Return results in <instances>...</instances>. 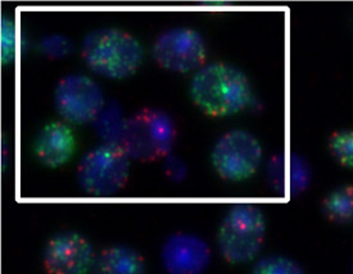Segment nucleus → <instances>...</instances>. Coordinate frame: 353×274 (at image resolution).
<instances>
[{"label":"nucleus","instance_id":"13","mask_svg":"<svg viewBox=\"0 0 353 274\" xmlns=\"http://www.w3.org/2000/svg\"><path fill=\"white\" fill-rule=\"evenodd\" d=\"M143 256L130 246L107 247L95 256L90 274H145Z\"/></svg>","mask_w":353,"mask_h":274},{"label":"nucleus","instance_id":"17","mask_svg":"<svg viewBox=\"0 0 353 274\" xmlns=\"http://www.w3.org/2000/svg\"><path fill=\"white\" fill-rule=\"evenodd\" d=\"M329 151L338 165L353 171V129H339L329 138Z\"/></svg>","mask_w":353,"mask_h":274},{"label":"nucleus","instance_id":"10","mask_svg":"<svg viewBox=\"0 0 353 274\" xmlns=\"http://www.w3.org/2000/svg\"><path fill=\"white\" fill-rule=\"evenodd\" d=\"M161 260L168 274H202L211 263V247L194 233L176 232L162 245Z\"/></svg>","mask_w":353,"mask_h":274},{"label":"nucleus","instance_id":"8","mask_svg":"<svg viewBox=\"0 0 353 274\" xmlns=\"http://www.w3.org/2000/svg\"><path fill=\"white\" fill-rule=\"evenodd\" d=\"M54 107L67 123L85 125L102 113L105 99L102 89L85 74H67L54 87Z\"/></svg>","mask_w":353,"mask_h":274},{"label":"nucleus","instance_id":"16","mask_svg":"<svg viewBox=\"0 0 353 274\" xmlns=\"http://www.w3.org/2000/svg\"><path fill=\"white\" fill-rule=\"evenodd\" d=\"M19 50V32L16 22L7 14L0 19V59L3 65H10L16 61Z\"/></svg>","mask_w":353,"mask_h":274},{"label":"nucleus","instance_id":"14","mask_svg":"<svg viewBox=\"0 0 353 274\" xmlns=\"http://www.w3.org/2000/svg\"><path fill=\"white\" fill-rule=\"evenodd\" d=\"M321 211L332 223L353 224V185H343L329 192L321 204Z\"/></svg>","mask_w":353,"mask_h":274},{"label":"nucleus","instance_id":"2","mask_svg":"<svg viewBox=\"0 0 353 274\" xmlns=\"http://www.w3.org/2000/svg\"><path fill=\"white\" fill-rule=\"evenodd\" d=\"M85 64L94 74L111 80H123L135 74L144 59L139 40L121 28L94 30L81 43Z\"/></svg>","mask_w":353,"mask_h":274},{"label":"nucleus","instance_id":"7","mask_svg":"<svg viewBox=\"0 0 353 274\" xmlns=\"http://www.w3.org/2000/svg\"><path fill=\"white\" fill-rule=\"evenodd\" d=\"M152 55L159 67L171 72H196L205 65L207 44L194 28H168L156 39Z\"/></svg>","mask_w":353,"mask_h":274},{"label":"nucleus","instance_id":"15","mask_svg":"<svg viewBox=\"0 0 353 274\" xmlns=\"http://www.w3.org/2000/svg\"><path fill=\"white\" fill-rule=\"evenodd\" d=\"M251 274H306L302 265L284 255L262 256L253 268Z\"/></svg>","mask_w":353,"mask_h":274},{"label":"nucleus","instance_id":"4","mask_svg":"<svg viewBox=\"0 0 353 274\" xmlns=\"http://www.w3.org/2000/svg\"><path fill=\"white\" fill-rule=\"evenodd\" d=\"M266 236V218L251 202L232 205L217 232V247L230 264H245L260 254Z\"/></svg>","mask_w":353,"mask_h":274},{"label":"nucleus","instance_id":"12","mask_svg":"<svg viewBox=\"0 0 353 274\" xmlns=\"http://www.w3.org/2000/svg\"><path fill=\"white\" fill-rule=\"evenodd\" d=\"M74 149L76 136L65 122L48 123L39 131L34 143L37 162L48 168H58L68 163Z\"/></svg>","mask_w":353,"mask_h":274},{"label":"nucleus","instance_id":"19","mask_svg":"<svg viewBox=\"0 0 353 274\" xmlns=\"http://www.w3.org/2000/svg\"><path fill=\"white\" fill-rule=\"evenodd\" d=\"M163 172L170 181L181 182L188 174V165L183 159L170 154L163 159Z\"/></svg>","mask_w":353,"mask_h":274},{"label":"nucleus","instance_id":"9","mask_svg":"<svg viewBox=\"0 0 353 274\" xmlns=\"http://www.w3.org/2000/svg\"><path fill=\"white\" fill-rule=\"evenodd\" d=\"M92 242L74 231L56 233L48 241L43 264L49 274L90 273L95 262Z\"/></svg>","mask_w":353,"mask_h":274},{"label":"nucleus","instance_id":"1","mask_svg":"<svg viewBox=\"0 0 353 274\" xmlns=\"http://www.w3.org/2000/svg\"><path fill=\"white\" fill-rule=\"evenodd\" d=\"M189 92L195 105L211 117H230L248 108L253 92L239 68L223 62L205 64L195 72Z\"/></svg>","mask_w":353,"mask_h":274},{"label":"nucleus","instance_id":"3","mask_svg":"<svg viewBox=\"0 0 353 274\" xmlns=\"http://www.w3.org/2000/svg\"><path fill=\"white\" fill-rule=\"evenodd\" d=\"M176 138V125L168 112L145 108L123 120L119 145L131 160L156 162L171 154Z\"/></svg>","mask_w":353,"mask_h":274},{"label":"nucleus","instance_id":"5","mask_svg":"<svg viewBox=\"0 0 353 274\" xmlns=\"http://www.w3.org/2000/svg\"><path fill=\"white\" fill-rule=\"evenodd\" d=\"M130 158L117 144H103L81 158L76 178L81 190L95 198L121 192L129 181Z\"/></svg>","mask_w":353,"mask_h":274},{"label":"nucleus","instance_id":"11","mask_svg":"<svg viewBox=\"0 0 353 274\" xmlns=\"http://www.w3.org/2000/svg\"><path fill=\"white\" fill-rule=\"evenodd\" d=\"M265 171L270 189L285 199L305 193L312 182V167L305 156L294 151L271 156Z\"/></svg>","mask_w":353,"mask_h":274},{"label":"nucleus","instance_id":"18","mask_svg":"<svg viewBox=\"0 0 353 274\" xmlns=\"http://www.w3.org/2000/svg\"><path fill=\"white\" fill-rule=\"evenodd\" d=\"M74 41L65 35H49L43 37L39 50L52 59H62L74 53Z\"/></svg>","mask_w":353,"mask_h":274},{"label":"nucleus","instance_id":"6","mask_svg":"<svg viewBox=\"0 0 353 274\" xmlns=\"http://www.w3.org/2000/svg\"><path fill=\"white\" fill-rule=\"evenodd\" d=\"M263 160L260 140L245 129L225 132L214 143L211 163L225 181L241 182L253 177Z\"/></svg>","mask_w":353,"mask_h":274},{"label":"nucleus","instance_id":"20","mask_svg":"<svg viewBox=\"0 0 353 274\" xmlns=\"http://www.w3.org/2000/svg\"><path fill=\"white\" fill-rule=\"evenodd\" d=\"M351 274H353V266H352V271H351Z\"/></svg>","mask_w":353,"mask_h":274}]
</instances>
